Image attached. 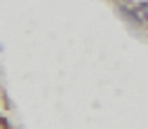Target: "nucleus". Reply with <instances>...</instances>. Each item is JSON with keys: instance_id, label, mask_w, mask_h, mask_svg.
Masks as SVG:
<instances>
[{"instance_id": "1", "label": "nucleus", "mask_w": 148, "mask_h": 129, "mask_svg": "<svg viewBox=\"0 0 148 129\" xmlns=\"http://www.w3.org/2000/svg\"><path fill=\"white\" fill-rule=\"evenodd\" d=\"M139 14L148 21V3H141V5H139Z\"/></svg>"}]
</instances>
